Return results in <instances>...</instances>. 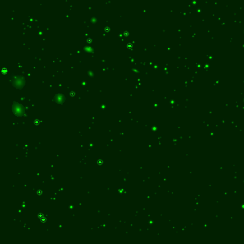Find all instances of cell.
Instances as JSON below:
<instances>
[{
	"mask_svg": "<svg viewBox=\"0 0 244 244\" xmlns=\"http://www.w3.org/2000/svg\"><path fill=\"white\" fill-rule=\"evenodd\" d=\"M12 110L14 114L18 117H21L24 115V107L19 104L15 103L12 106Z\"/></svg>",
	"mask_w": 244,
	"mask_h": 244,
	"instance_id": "cell-1",
	"label": "cell"
}]
</instances>
